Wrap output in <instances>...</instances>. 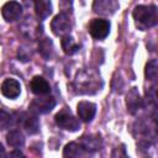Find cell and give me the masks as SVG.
<instances>
[{"mask_svg": "<svg viewBox=\"0 0 158 158\" xmlns=\"http://www.w3.org/2000/svg\"><path fill=\"white\" fill-rule=\"evenodd\" d=\"M144 75L147 78V80H156L157 75H158V63L157 59H152L146 64V69H144Z\"/></svg>", "mask_w": 158, "mask_h": 158, "instance_id": "cell-20", "label": "cell"}, {"mask_svg": "<svg viewBox=\"0 0 158 158\" xmlns=\"http://www.w3.org/2000/svg\"><path fill=\"white\" fill-rule=\"evenodd\" d=\"M132 16L136 26L142 31L156 26L158 21L157 7L154 5H138L135 7Z\"/></svg>", "mask_w": 158, "mask_h": 158, "instance_id": "cell-1", "label": "cell"}, {"mask_svg": "<svg viewBox=\"0 0 158 158\" xmlns=\"http://www.w3.org/2000/svg\"><path fill=\"white\" fill-rule=\"evenodd\" d=\"M30 86H31V91L36 95H40V96L47 95L51 91L49 83L43 77H40V75H36V77L32 78Z\"/></svg>", "mask_w": 158, "mask_h": 158, "instance_id": "cell-11", "label": "cell"}, {"mask_svg": "<svg viewBox=\"0 0 158 158\" xmlns=\"http://www.w3.org/2000/svg\"><path fill=\"white\" fill-rule=\"evenodd\" d=\"M54 118H56V123H57L59 127L64 128V130H68V131L74 132V131H78V130L80 128V122H79V120H78L77 117H74L70 111H68V110H65V109L60 110V111L56 115Z\"/></svg>", "mask_w": 158, "mask_h": 158, "instance_id": "cell-3", "label": "cell"}, {"mask_svg": "<svg viewBox=\"0 0 158 158\" xmlns=\"http://www.w3.org/2000/svg\"><path fill=\"white\" fill-rule=\"evenodd\" d=\"M62 48L64 51V53L67 54H74L75 52H78L80 49V44L75 42V40L67 35L64 37H62Z\"/></svg>", "mask_w": 158, "mask_h": 158, "instance_id": "cell-17", "label": "cell"}, {"mask_svg": "<svg viewBox=\"0 0 158 158\" xmlns=\"http://www.w3.org/2000/svg\"><path fill=\"white\" fill-rule=\"evenodd\" d=\"M38 52L41 53V56L48 60L52 58L53 56V52H54V47H53V42L49 40V38H43L40 41V44H38Z\"/></svg>", "mask_w": 158, "mask_h": 158, "instance_id": "cell-16", "label": "cell"}, {"mask_svg": "<svg viewBox=\"0 0 158 158\" xmlns=\"http://www.w3.org/2000/svg\"><path fill=\"white\" fill-rule=\"evenodd\" d=\"M17 57H19V58H20L22 62H26V60H28V59L31 58V51H28L27 48L21 47V48H19Z\"/></svg>", "mask_w": 158, "mask_h": 158, "instance_id": "cell-22", "label": "cell"}, {"mask_svg": "<svg viewBox=\"0 0 158 158\" xmlns=\"http://www.w3.org/2000/svg\"><path fill=\"white\" fill-rule=\"evenodd\" d=\"M77 112L81 121L90 122L96 114V105L90 101H80L77 105Z\"/></svg>", "mask_w": 158, "mask_h": 158, "instance_id": "cell-9", "label": "cell"}, {"mask_svg": "<svg viewBox=\"0 0 158 158\" xmlns=\"http://www.w3.org/2000/svg\"><path fill=\"white\" fill-rule=\"evenodd\" d=\"M1 94L7 99H16L21 93V84L14 78H7L1 84Z\"/></svg>", "mask_w": 158, "mask_h": 158, "instance_id": "cell-8", "label": "cell"}, {"mask_svg": "<svg viewBox=\"0 0 158 158\" xmlns=\"http://www.w3.org/2000/svg\"><path fill=\"white\" fill-rule=\"evenodd\" d=\"M112 158H128L127 154H126V151H125L123 146H121L120 148L117 147V148L114 151V153H112Z\"/></svg>", "mask_w": 158, "mask_h": 158, "instance_id": "cell-23", "label": "cell"}, {"mask_svg": "<svg viewBox=\"0 0 158 158\" xmlns=\"http://www.w3.org/2000/svg\"><path fill=\"white\" fill-rule=\"evenodd\" d=\"M117 2L111 1V0H99L94 2V11L99 14H112L117 9Z\"/></svg>", "mask_w": 158, "mask_h": 158, "instance_id": "cell-13", "label": "cell"}, {"mask_svg": "<svg viewBox=\"0 0 158 158\" xmlns=\"http://www.w3.org/2000/svg\"><path fill=\"white\" fill-rule=\"evenodd\" d=\"M21 33L30 38V40H36L42 35V25L33 20L32 17H27L20 26Z\"/></svg>", "mask_w": 158, "mask_h": 158, "instance_id": "cell-5", "label": "cell"}, {"mask_svg": "<svg viewBox=\"0 0 158 158\" xmlns=\"http://www.w3.org/2000/svg\"><path fill=\"white\" fill-rule=\"evenodd\" d=\"M110 32V22L105 19H94L89 23V33L95 40L105 38Z\"/></svg>", "mask_w": 158, "mask_h": 158, "instance_id": "cell-4", "label": "cell"}, {"mask_svg": "<svg viewBox=\"0 0 158 158\" xmlns=\"http://www.w3.org/2000/svg\"><path fill=\"white\" fill-rule=\"evenodd\" d=\"M21 14H22V6L17 1H9L1 7V15L7 22L19 20Z\"/></svg>", "mask_w": 158, "mask_h": 158, "instance_id": "cell-7", "label": "cell"}, {"mask_svg": "<svg viewBox=\"0 0 158 158\" xmlns=\"http://www.w3.org/2000/svg\"><path fill=\"white\" fill-rule=\"evenodd\" d=\"M56 105V100L52 96H42L38 99H35L31 104H30V109L31 111L36 112V114H46L48 111H51Z\"/></svg>", "mask_w": 158, "mask_h": 158, "instance_id": "cell-6", "label": "cell"}, {"mask_svg": "<svg viewBox=\"0 0 158 158\" xmlns=\"http://www.w3.org/2000/svg\"><path fill=\"white\" fill-rule=\"evenodd\" d=\"M51 28L56 36L64 37L69 35L70 28H72V20L69 15L65 12H59L58 15H56L51 22Z\"/></svg>", "mask_w": 158, "mask_h": 158, "instance_id": "cell-2", "label": "cell"}, {"mask_svg": "<svg viewBox=\"0 0 158 158\" xmlns=\"http://www.w3.org/2000/svg\"><path fill=\"white\" fill-rule=\"evenodd\" d=\"M84 151H89V152H94L98 151L101 147V138L98 135H88V136H83L79 143Z\"/></svg>", "mask_w": 158, "mask_h": 158, "instance_id": "cell-12", "label": "cell"}, {"mask_svg": "<svg viewBox=\"0 0 158 158\" xmlns=\"http://www.w3.org/2000/svg\"><path fill=\"white\" fill-rule=\"evenodd\" d=\"M7 143L15 148L21 147L25 143V137L19 130H12L7 133Z\"/></svg>", "mask_w": 158, "mask_h": 158, "instance_id": "cell-18", "label": "cell"}, {"mask_svg": "<svg viewBox=\"0 0 158 158\" xmlns=\"http://www.w3.org/2000/svg\"><path fill=\"white\" fill-rule=\"evenodd\" d=\"M83 153H84V148L79 143L70 142L65 146L63 156H64V158H81Z\"/></svg>", "mask_w": 158, "mask_h": 158, "instance_id": "cell-15", "label": "cell"}, {"mask_svg": "<svg viewBox=\"0 0 158 158\" xmlns=\"http://www.w3.org/2000/svg\"><path fill=\"white\" fill-rule=\"evenodd\" d=\"M126 105H127V110L130 114L135 115L141 107H142V99L139 96V93H138V89L137 88H131L130 91L127 93V96H126Z\"/></svg>", "mask_w": 158, "mask_h": 158, "instance_id": "cell-10", "label": "cell"}, {"mask_svg": "<svg viewBox=\"0 0 158 158\" xmlns=\"http://www.w3.org/2000/svg\"><path fill=\"white\" fill-rule=\"evenodd\" d=\"M35 10H36L37 16L41 20H44L52 12V4L48 0H37L35 1Z\"/></svg>", "mask_w": 158, "mask_h": 158, "instance_id": "cell-14", "label": "cell"}, {"mask_svg": "<svg viewBox=\"0 0 158 158\" xmlns=\"http://www.w3.org/2000/svg\"><path fill=\"white\" fill-rule=\"evenodd\" d=\"M4 153H5V151H4V147H2V144L0 143V158H2V157H4Z\"/></svg>", "mask_w": 158, "mask_h": 158, "instance_id": "cell-25", "label": "cell"}, {"mask_svg": "<svg viewBox=\"0 0 158 158\" xmlns=\"http://www.w3.org/2000/svg\"><path fill=\"white\" fill-rule=\"evenodd\" d=\"M11 121H12L11 115H10L7 111L0 109V131L7 128V127L11 125Z\"/></svg>", "mask_w": 158, "mask_h": 158, "instance_id": "cell-21", "label": "cell"}, {"mask_svg": "<svg viewBox=\"0 0 158 158\" xmlns=\"http://www.w3.org/2000/svg\"><path fill=\"white\" fill-rule=\"evenodd\" d=\"M6 158H26V157H25V154H23L22 152L15 149V151H11V152L6 156Z\"/></svg>", "mask_w": 158, "mask_h": 158, "instance_id": "cell-24", "label": "cell"}, {"mask_svg": "<svg viewBox=\"0 0 158 158\" xmlns=\"http://www.w3.org/2000/svg\"><path fill=\"white\" fill-rule=\"evenodd\" d=\"M23 127L26 130L27 133L30 135H35L40 130V122H38V118L36 116H27L23 121Z\"/></svg>", "mask_w": 158, "mask_h": 158, "instance_id": "cell-19", "label": "cell"}]
</instances>
